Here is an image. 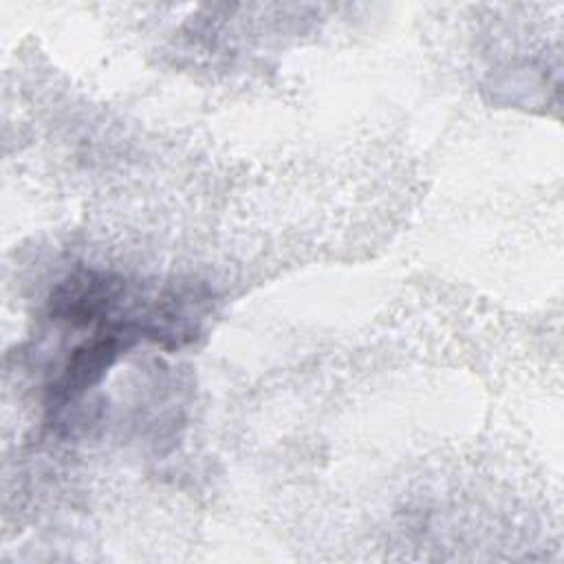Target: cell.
<instances>
[{"label": "cell", "instance_id": "6da1fadb", "mask_svg": "<svg viewBox=\"0 0 564 564\" xmlns=\"http://www.w3.org/2000/svg\"><path fill=\"white\" fill-rule=\"evenodd\" d=\"M141 341L139 330L130 322H117L101 328L75 346L62 366L59 375L48 388V410L57 416L62 410L82 401V397L93 390L106 372L115 366L123 350Z\"/></svg>", "mask_w": 564, "mask_h": 564}, {"label": "cell", "instance_id": "7a4b0ae2", "mask_svg": "<svg viewBox=\"0 0 564 564\" xmlns=\"http://www.w3.org/2000/svg\"><path fill=\"white\" fill-rule=\"evenodd\" d=\"M130 286L123 278L95 269L68 273L51 293V319L70 326H108L128 317Z\"/></svg>", "mask_w": 564, "mask_h": 564}]
</instances>
